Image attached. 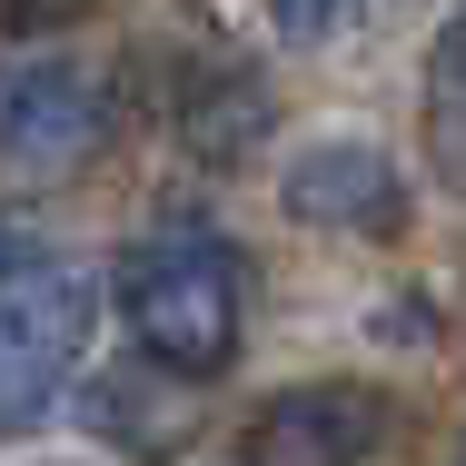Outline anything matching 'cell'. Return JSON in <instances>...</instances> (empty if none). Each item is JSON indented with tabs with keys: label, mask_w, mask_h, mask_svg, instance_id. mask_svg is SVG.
<instances>
[{
	"label": "cell",
	"mask_w": 466,
	"mask_h": 466,
	"mask_svg": "<svg viewBox=\"0 0 466 466\" xmlns=\"http://www.w3.org/2000/svg\"><path fill=\"white\" fill-rule=\"evenodd\" d=\"M119 318L139 338V358L169 377H218L248 338V268L208 238V228H159L119 258Z\"/></svg>",
	"instance_id": "6da1fadb"
},
{
	"label": "cell",
	"mask_w": 466,
	"mask_h": 466,
	"mask_svg": "<svg viewBox=\"0 0 466 466\" xmlns=\"http://www.w3.org/2000/svg\"><path fill=\"white\" fill-rule=\"evenodd\" d=\"M99 338V279L80 258H20L0 268V437H30Z\"/></svg>",
	"instance_id": "7a4b0ae2"
},
{
	"label": "cell",
	"mask_w": 466,
	"mask_h": 466,
	"mask_svg": "<svg viewBox=\"0 0 466 466\" xmlns=\"http://www.w3.org/2000/svg\"><path fill=\"white\" fill-rule=\"evenodd\" d=\"M279 208L298 228H328V238H397L407 228V169L358 129H328L279 169Z\"/></svg>",
	"instance_id": "3957f363"
},
{
	"label": "cell",
	"mask_w": 466,
	"mask_h": 466,
	"mask_svg": "<svg viewBox=\"0 0 466 466\" xmlns=\"http://www.w3.org/2000/svg\"><path fill=\"white\" fill-rule=\"evenodd\" d=\"M109 139V90H99L80 60H20L0 70V159L30 169V179H60L99 159Z\"/></svg>",
	"instance_id": "277c9868"
},
{
	"label": "cell",
	"mask_w": 466,
	"mask_h": 466,
	"mask_svg": "<svg viewBox=\"0 0 466 466\" xmlns=\"http://www.w3.org/2000/svg\"><path fill=\"white\" fill-rule=\"evenodd\" d=\"M387 437V397L358 377H318V387H279L248 417V466H368Z\"/></svg>",
	"instance_id": "5b68a950"
},
{
	"label": "cell",
	"mask_w": 466,
	"mask_h": 466,
	"mask_svg": "<svg viewBox=\"0 0 466 466\" xmlns=\"http://www.w3.org/2000/svg\"><path fill=\"white\" fill-rule=\"evenodd\" d=\"M268 129H279V99H268V80H258L248 60H218V70L179 80V139H188V159H248Z\"/></svg>",
	"instance_id": "8992f818"
},
{
	"label": "cell",
	"mask_w": 466,
	"mask_h": 466,
	"mask_svg": "<svg viewBox=\"0 0 466 466\" xmlns=\"http://www.w3.org/2000/svg\"><path fill=\"white\" fill-rule=\"evenodd\" d=\"M427 159L447 188H466V10L437 30V60H427Z\"/></svg>",
	"instance_id": "52a82bcc"
},
{
	"label": "cell",
	"mask_w": 466,
	"mask_h": 466,
	"mask_svg": "<svg viewBox=\"0 0 466 466\" xmlns=\"http://www.w3.org/2000/svg\"><path fill=\"white\" fill-rule=\"evenodd\" d=\"M279 10V40L288 50H338L358 30V0H268Z\"/></svg>",
	"instance_id": "ba28073f"
},
{
	"label": "cell",
	"mask_w": 466,
	"mask_h": 466,
	"mask_svg": "<svg viewBox=\"0 0 466 466\" xmlns=\"http://www.w3.org/2000/svg\"><path fill=\"white\" fill-rule=\"evenodd\" d=\"M80 10H90V0H0V30H30V40H40V30L80 20Z\"/></svg>",
	"instance_id": "9c48e42d"
},
{
	"label": "cell",
	"mask_w": 466,
	"mask_h": 466,
	"mask_svg": "<svg viewBox=\"0 0 466 466\" xmlns=\"http://www.w3.org/2000/svg\"><path fill=\"white\" fill-rule=\"evenodd\" d=\"M457 466H466V447H457Z\"/></svg>",
	"instance_id": "30bf717a"
}]
</instances>
